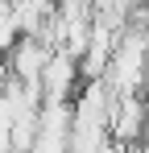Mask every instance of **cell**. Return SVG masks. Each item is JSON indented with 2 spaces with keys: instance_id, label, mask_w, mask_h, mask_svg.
<instances>
[{
  "instance_id": "cell-1",
  "label": "cell",
  "mask_w": 149,
  "mask_h": 153,
  "mask_svg": "<svg viewBox=\"0 0 149 153\" xmlns=\"http://www.w3.org/2000/svg\"><path fill=\"white\" fill-rule=\"evenodd\" d=\"M145 79H149V37H145V29L124 25L104 83L112 87V95H141Z\"/></svg>"
},
{
  "instance_id": "cell-2",
  "label": "cell",
  "mask_w": 149,
  "mask_h": 153,
  "mask_svg": "<svg viewBox=\"0 0 149 153\" xmlns=\"http://www.w3.org/2000/svg\"><path fill=\"white\" fill-rule=\"evenodd\" d=\"M149 128V112L141 95H116L112 112H108V132H112V145L128 149V145H141Z\"/></svg>"
},
{
  "instance_id": "cell-3",
  "label": "cell",
  "mask_w": 149,
  "mask_h": 153,
  "mask_svg": "<svg viewBox=\"0 0 149 153\" xmlns=\"http://www.w3.org/2000/svg\"><path fill=\"white\" fill-rule=\"evenodd\" d=\"M79 58L66 50H54L46 62V71H42V100H74V87H79Z\"/></svg>"
},
{
  "instance_id": "cell-4",
  "label": "cell",
  "mask_w": 149,
  "mask_h": 153,
  "mask_svg": "<svg viewBox=\"0 0 149 153\" xmlns=\"http://www.w3.org/2000/svg\"><path fill=\"white\" fill-rule=\"evenodd\" d=\"M50 54H54V46H50L46 37H21V42L13 46V54H8L13 79H21V83H42V71H46Z\"/></svg>"
},
{
  "instance_id": "cell-5",
  "label": "cell",
  "mask_w": 149,
  "mask_h": 153,
  "mask_svg": "<svg viewBox=\"0 0 149 153\" xmlns=\"http://www.w3.org/2000/svg\"><path fill=\"white\" fill-rule=\"evenodd\" d=\"M21 42V25L13 17V8H0V62L13 54V46Z\"/></svg>"
},
{
  "instance_id": "cell-6",
  "label": "cell",
  "mask_w": 149,
  "mask_h": 153,
  "mask_svg": "<svg viewBox=\"0 0 149 153\" xmlns=\"http://www.w3.org/2000/svg\"><path fill=\"white\" fill-rule=\"evenodd\" d=\"M79 4H87V8H95V0H79Z\"/></svg>"
}]
</instances>
